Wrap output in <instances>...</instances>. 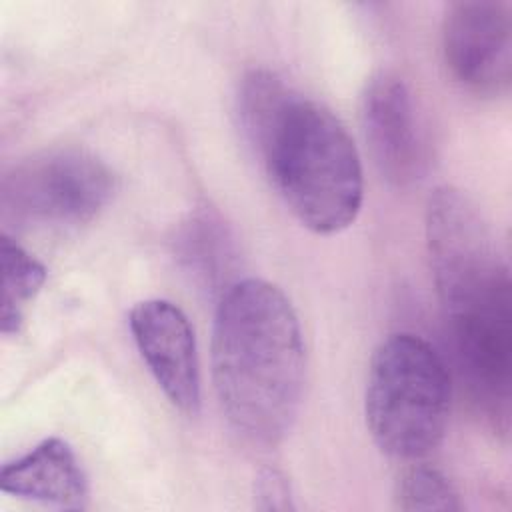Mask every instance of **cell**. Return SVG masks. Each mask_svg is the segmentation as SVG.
<instances>
[{
    "label": "cell",
    "instance_id": "5",
    "mask_svg": "<svg viewBox=\"0 0 512 512\" xmlns=\"http://www.w3.org/2000/svg\"><path fill=\"white\" fill-rule=\"evenodd\" d=\"M116 176L84 148H54L14 164L2 178V208L30 226L90 222L112 198Z\"/></svg>",
    "mask_w": 512,
    "mask_h": 512
},
{
    "label": "cell",
    "instance_id": "4",
    "mask_svg": "<svg viewBox=\"0 0 512 512\" xmlns=\"http://www.w3.org/2000/svg\"><path fill=\"white\" fill-rule=\"evenodd\" d=\"M452 380L444 358L424 338L390 334L372 354L364 412L376 446L400 460L430 454L444 438Z\"/></svg>",
    "mask_w": 512,
    "mask_h": 512
},
{
    "label": "cell",
    "instance_id": "11",
    "mask_svg": "<svg viewBox=\"0 0 512 512\" xmlns=\"http://www.w3.org/2000/svg\"><path fill=\"white\" fill-rule=\"evenodd\" d=\"M2 334H16L24 320V308L46 282V268L10 236H2Z\"/></svg>",
    "mask_w": 512,
    "mask_h": 512
},
{
    "label": "cell",
    "instance_id": "6",
    "mask_svg": "<svg viewBox=\"0 0 512 512\" xmlns=\"http://www.w3.org/2000/svg\"><path fill=\"white\" fill-rule=\"evenodd\" d=\"M450 76L476 96H504L512 82V10L502 0L452 2L442 22Z\"/></svg>",
    "mask_w": 512,
    "mask_h": 512
},
{
    "label": "cell",
    "instance_id": "13",
    "mask_svg": "<svg viewBox=\"0 0 512 512\" xmlns=\"http://www.w3.org/2000/svg\"><path fill=\"white\" fill-rule=\"evenodd\" d=\"M218 224L212 218L200 216L192 220L184 238V256L210 284L222 280V270L228 268V238Z\"/></svg>",
    "mask_w": 512,
    "mask_h": 512
},
{
    "label": "cell",
    "instance_id": "14",
    "mask_svg": "<svg viewBox=\"0 0 512 512\" xmlns=\"http://www.w3.org/2000/svg\"><path fill=\"white\" fill-rule=\"evenodd\" d=\"M254 506L258 510H292V488L280 470L264 468L254 478Z\"/></svg>",
    "mask_w": 512,
    "mask_h": 512
},
{
    "label": "cell",
    "instance_id": "1",
    "mask_svg": "<svg viewBox=\"0 0 512 512\" xmlns=\"http://www.w3.org/2000/svg\"><path fill=\"white\" fill-rule=\"evenodd\" d=\"M426 244L456 372L474 406L508 432L512 394V280L478 206L458 188H436Z\"/></svg>",
    "mask_w": 512,
    "mask_h": 512
},
{
    "label": "cell",
    "instance_id": "3",
    "mask_svg": "<svg viewBox=\"0 0 512 512\" xmlns=\"http://www.w3.org/2000/svg\"><path fill=\"white\" fill-rule=\"evenodd\" d=\"M256 154L304 228L336 234L356 220L364 200L360 154L324 104L294 94Z\"/></svg>",
    "mask_w": 512,
    "mask_h": 512
},
{
    "label": "cell",
    "instance_id": "12",
    "mask_svg": "<svg viewBox=\"0 0 512 512\" xmlns=\"http://www.w3.org/2000/svg\"><path fill=\"white\" fill-rule=\"evenodd\" d=\"M394 500L400 510H460V498L452 482L436 468L412 466L396 482Z\"/></svg>",
    "mask_w": 512,
    "mask_h": 512
},
{
    "label": "cell",
    "instance_id": "10",
    "mask_svg": "<svg viewBox=\"0 0 512 512\" xmlns=\"http://www.w3.org/2000/svg\"><path fill=\"white\" fill-rule=\"evenodd\" d=\"M294 94L296 92L270 70H252L242 78L236 110L240 128L254 150L264 142Z\"/></svg>",
    "mask_w": 512,
    "mask_h": 512
},
{
    "label": "cell",
    "instance_id": "2",
    "mask_svg": "<svg viewBox=\"0 0 512 512\" xmlns=\"http://www.w3.org/2000/svg\"><path fill=\"white\" fill-rule=\"evenodd\" d=\"M302 328L286 294L260 278L232 282L212 330V380L230 426L262 446L292 428L304 392Z\"/></svg>",
    "mask_w": 512,
    "mask_h": 512
},
{
    "label": "cell",
    "instance_id": "9",
    "mask_svg": "<svg viewBox=\"0 0 512 512\" xmlns=\"http://www.w3.org/2000/svg\"><path fill=\"white\" fill-rule=\"evenodd\" d=\"M0 488L16 498L68 510L84 508L88 498V482L74 450L56 436L4 464Z\"/></svg>",
    "mask_w": 512,
    "mask_h": 512
},
{
    "label": "cell",
    "instance_id": "8",
    "mask_svg": "<svg viewBox=\"0 0 512 512\" xmlns=\"http://www.w3.org/2000/svg\"><path fill=\"white\" fill-rule=\"evenodd\" d=\"M136 348L166 398L184 414L200 408V364L194 330L172 302L150 298L128 316Z\"/></svg>",
    "mask_w": 512,
    "mask_h": 512
},
{
    "label": "cell",
    "instance_id": "7",
    "mask_svg": "<svg viewBox=\"0 0 512 512\" xmlns=\"http://www.w3.org/2000/svg\"><path fill=\"white\" fill-rule=\"evenodd\" d=\"M360 126L378 174L394 186L418 182L430 162L426 130L406 80L392 70L372 74L360 94Z\"/></svg>",
    "mask_w": 512,
    "mask_h": 512
}]
</instances>
